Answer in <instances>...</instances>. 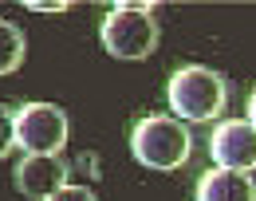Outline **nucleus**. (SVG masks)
<instances>
[{
    "mask_svg": "<svg viewBox=\"0 0 256 201\" xmlns=\"http://www.w3.org/2000/svg\"><path fill=\"white\" fill-rule=\"evenodd\" d=\"M193 201H256V182L236 170H205L197 178Z\"/></svg>",
    "mask_w": 256,
    "mask_h": 201,
    "instance_id": "nucleus-7",
    "label": "nucleus"
},
{
    "mask_svg": "<svg viewBox=\"0 0 256 201\" xmlns=\"http://www.w3.org/2000/svg\"><path fill=\"white\" fill-rule=\"evenodd\" d=\"M28 8H36V12H64L67 4H64V0H56V4H48V0H32Z\"/></svg>",
    "mask_w": 256,
    "mask_h": 201,
    "instance_id": "nucleus-11",
    "label": "nucleus"
},
{
    "mask_svg": "<svg viewBox=\"0 0 256 201\" xmlns=\"http://www.w3.org/2000/svg\"><path fill=\"white\" fill-rule=\"evenodd\" d=\"M248 126H252V130H256V91H252V95H248Z\"/></svg>",
    "mask_w": 256,
    "mask_h": 201,
    "instance_id": "nucleus-12",
    "label": "nucleus"
},
{
    "mask_svg": "<svg viewBox=\"0 0 256 201\" xmlns=\"http://www.w3.org/2000/svg\"><path fill=\"white\" fill-rule=\"evenodd\" d=\"M24 48H28L24 32H20L12 20L0 16V75H12L16 67L24 64Z\"/></svg>",
    "mask_w": 256,
    "mask_h": 201,
    "instance_id": "nucleus-8",
    "label": "nucleus"
},
{
    "mask_svg": "<svg viewBox=\"0 0 256 201\" xmlns=\"http://www.w3.org/2000/svg\"><path fill=\"white\" fill-rule=\"evenodd\" d=\"M48 201H98L87 186H64V190H56Z\"/></svg>",
    "mask_w": 256,
    "mask_h": 201,
    "instance_id": "nucleus-9",
    "label": "nucleus"
},
{
    "mask_svg": "<svg viewBox=\"0 0 256 201\" xmlns=\"http://www.w3.org/2000/svg\"><path fill=\"white\" fill-rule=\"evenodd\" d=\"M158 20L150 4H114L102 24H98V40L102 52H110L114 60H146L158 48Z\"/></svg>",
    "mask_w": 256,
    "mask_h": 201,
    "instance_id": "nucleus-3",
    "label": "nucleus"
},
{
    "mask_svg": "<svg viewBox=\"0 0 256 201\" xmlns=\"http://www.w3.org/2000/svg\"><path fill=\"white\" fill-rule=\"evenodd\" d=\"M209 158L217 170H236V174H252L256 170V130L244 118H224L209 134Z\"/></svg>",
    "mask_w": 256,
    "mask_h": 201,
    "instance_id": "nucleus-5",
    "label": "nucleus"
},
{
    "mask_svg": "<svg viewBox=\"0 0 256 201\" xmlns=\"http://www.w3.org/2000/svg\"><path fill=\"white\" fill-rule=\"evenodd\" d=\"M12 142L24 154H60L67 146V114L52 102H24L12 110Z\"/></svg>",
    "mask_w": 256,
    "mask_h": 201,
    "instance_id": "nucleus-4",
    "label": "nucleus"
},
{
    "mask_svg": "<svg viewBox=\"0 0 256 201\" xmlns=\"http://www.w3.org/2000/svg\"><path fill=\"white\" fill-rule=\"evenodd\" d=\"M166 99H170V110L178 114V122H209L224 110L228 87L217 71L201 64H186L170 75Z\"/></svg>",
    "mask_w": 256,
    "mask_h": 201,
    "instance_id": "nucleus-2",
    "label": "nucleus"
},
{
    "mask_svg": "<svg viewBox=\"0 0 256 201\" xmlns=\"http://www.w3.org/2000/svg\"><path fill=\"white\" fill-rule=\"evenodd\" d=\"M16 190L24 198H36V201H48L56 190L67 186V162L60 154H28L20 166H16Z\"/></svg>",
    "mask_w": 256,
    "mask_h": 201,
    "instance_id": "nucleus-6",
    "label": "nucleus"
},
{
    "mask_svg": "<svg viewBox=\"0 0 256 201\" xmlns=\"http://www.w3.org/2000/svg\"><path fill=\"white\" fill-rule=\"evenodd\" d=\"M12 150V110L0 102V158Z\"/></svg>",
    "mask_w": 256,
    "mask_h": 201,
    "instance_id": "nucleus-10",
    "label": "nucleus"
},
{
    "mask_svg": "<svg viewBox=\"0 0 256 201\" xmlns=\"http://www.w3.org/2000/svg\"><path fill=\"white\" fill-rule=\"evenodd\" d=\"M190 150H193V138L186 130V122H178L170 114H142L130 126V154L146 170L170 174V170L190 162Z\"/></svg>",
    "mask_w": 256,
    "mask_h": 201,
    "instance_id": "nucleus-1",
    "label": "nucleus"
}]
</instances>
